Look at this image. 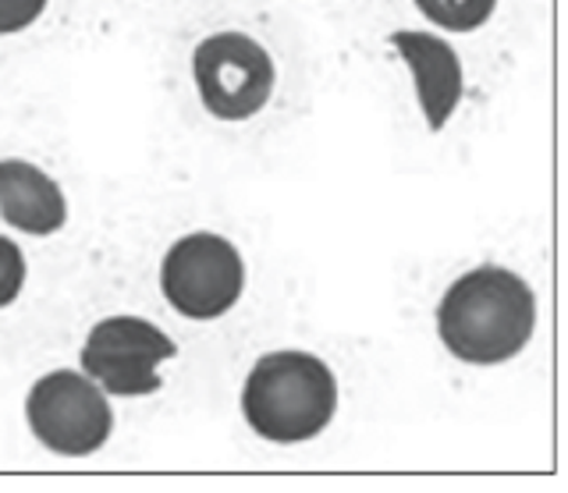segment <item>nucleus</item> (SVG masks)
<instances>
[{"label": "nucleus", "instance_id": "obj_5", "mask_svg": "<svg viewBox=\"0 0 568 493\" xmlns=\"http://www.w3.org/2000/svg\"><path fill=\"white\" fill-rule=\"evenodd\" d=\"M206 111L221 121H245L274 93V64L266 50L242 32H217L200 43L192 61Z\"/></svg>", "mask_w": 568, "mask_h": 493}, {"label": "nucleus", "instance_id": "obj_6", "mask_svg": "<svg viewBox=\"0 0 568 493\" xmlns=\"http://www.w3.org/2000/svg\"><path fill=\"white\" fill-rule=\"evenodd\" d=\"M174 356V345L164 330L139 316H111L89 330L82 348V369L100 380L111 394L139 398L160 387L156 366Z\"/></svg>", "mask_w": 568, "mask_h": 493}, {"label": "nucleus", "instance_id": "obj_11", "mask_svg": "<svg viewBox=\"0 0 568 493\" xmlns=\"http://www.w3.org/2000/svg\"><path fill=\"white\" fill-rule=\"evenodd\" d=\"M47 0H0V32H18L43 14Z\"/></svg>", "mask_w": 568, "mask_h": 493}, {"label": "nucleus", "instance_id": "obj_9", "mask_svg": "<svg viewBox=\"0 0 568 493\" xmlns=\"http://www.w3.org/2000/svg\"><path fill=\"white\" fill-rule=\"evenodd\" d=\"M416 4L430 22L455 32H469L490 19L497 0H416Z\"/></svg>", "mask_w": 568, "mask_h": 493}, {"label": "nucleus", "instance_id": "obj_1", "mask_svg": "<svg viewBox=\"0 0 568 493\" xmlns=\"http://www.w3.org/2000/svg\"><path fill=\"white\" fill-rule=\"evenodd\" d=\"M537 327V302L523 277L501 267H479L458 277L440 298L437 330L455 359L494 366L519 356Z\"/></svg>", "mask_w": 568, "mask_h": 493}, {"label": "nucleus", "instance_id": "obj_10", "mask_svg": "<svg viewBox=\"0 0 568 493\" xmlns=\"http://www.w3.org/2000/svg\"><path fill=\"white\" fill-rule=\"evenodd\" d=\"M26 285V259H22V249L0 235V309L11 306L18 291Z\"/></svg>", "mask_w": 568, "mask_h": 493}, {"label": "nucleus", "instance_id": "obj_2", "mask_svg": "<svg viewBox=\"0 0 568 493\" xmlns=\"http://www.w3.org/2000/svg\"><path fill=\"white\" fill-rule=\"evenodd\" d=\"M337 383L331 369L306 351L263 356L242 391V412L260 436L274 444L310 440L334 419Z\"/></svg>", "mask_w": 568, "mask_h": 493}, {"label": "nucleus", "instance_id": "obj_8", "mask_svg": "<svg viewBox=\"0 0 568 493\" xmlns=\"http://www.w3.org/2000/svg\"><path fill=\"white\" fill-rule=\"evenodd\" d=\"M0 217L26 235H53L68 209L53 178L26 161H0Z\"/></svg>", "mask_w": 568, "mask_h": 493}, {"label": "nucleus", "instance_id": "obj_4", "mask_svg": "<svg viewBox=\"0 0 568 493\" xmlns=\"http://www.w3.org/2000/svg\"><path fill=\"white\" fill-rule=\"evenodd\" d=\"M29 427L43 448L79 458L106 444L114 430V412L82 373L58 369L29 391Z\"/></svg>", "mask_w": 568, "mask_h": 493}, {"label": "nucleus", "instance_id": "obj_3", "mask_svg": "<svg viewBox=\"0 0 568 493\" xmlns=\"http://www.w3.org/2000/svg\"><path fill=\"white\" fill-rule=\"evenodd\" d=\"M242 280L245 270L235 245L206 232L174 242L160 267L168 302L192 320H213V316L227 312L239 302Z\"/></svg>", "mask_w": 568, "mask_h": 493}, {"label": "nucleus", "instance_id": "obj_7", "mask_svg": "<svg viewBox=\"0 0 568 493\" xmlns=\"http://www.w3.org/2000/svg\"><path fill=\"white\" fill-rule=\"evenodd\" d=\"M390 47L413 68L426 125L440 132L462 100V64L455 58V50L440 37H430V32H395Z\"/></svg>", "mask_w": 568, "mask_h": 493}]
</instances>
